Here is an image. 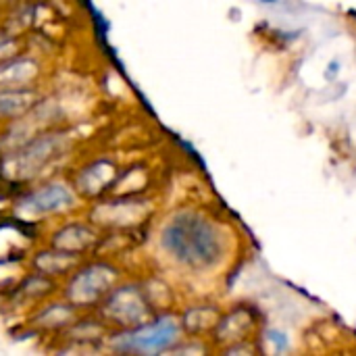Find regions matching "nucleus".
Instances as JSON below:
<instances>
[{"instance_id": "nucleus-1", "label": "nucleus", "mask_w": 356, "mask_h": 356, "mask_svg": "<svg viewBox=\"0 0 356 356\" xmlns=\"http://www.w3.org/2000/svg\"><path fill=\"white\" fill-rule=\"evenodd\" d=\"M73 146V136L60 127H48L19 146L6 150L0 161V173L10 181H29L44 169L63 159Z\"/></svg>"}, {"instance_id": "nucleus-2", "label": "nucleus", "mask_w": 356, "mask_h": 356, "mask_svg": "<svg viewBox=\"0 0 356 356\" xmlns=\"http://www.w3.org/2000/svg\"><path fill=\"white\" fill-rule=\"evenodd\" d=\"M163 248L179 263L202 267L217 259L219 244L213 227L192 213L175 215L163 229Z\"/></svg>"}, {"instance_id": "nucleus-3", "label": "nucleus", "mask_w": 356, "mask_h": 356, "mask_svg": "<svg viewBox=\"0 0 356 356\" xmlns=\"http://www.w3.org/2000/svg\"><path fill=\"white\" fill-rule=\"evenodd\" d=\"M119 271L108 263H88L75 267L69 273V280L63 290V298L69 300L73 307L92 309L104 300V296L115 288Z\"/></svg>"}, {"instance_id": "nucleus-4", "label": "nucleus", "mask_w": 356, "mask_h": 356, "mask_svg": "<svg viewBox=\"0 0 356 356\" xmlns=\"http://www.w3.org/2000/svg\"><path fill=\"white\" fill-rule=\"evenodd\" d=\"M177 338V323L171 317H163L156 321H146L131 330H121L111 336L108 344L117 353H138V355H154L167 350Z\"/></svg>"}, {"instance_id": "nucleus-5", "label": "nucleus", "mask_w": 356, "mask_h": 356, "mask_svg": "<svg viewBox=\"0 0 356 356\" xmlns=\"http://www.w3.org/2000/svg\"><path fill=\"white\" fill-rule=\"evenodd\" d=\"M77 202L75 186L63 179H50L29 192H25L15 202V213L23 219H42L50 215H58L63 211L73 209Z\"/></svg>"}, {"instance_id": "nucleus-6", "label": "nucleus", "mask_w": 356, "mask_h": 356, "mask_svg": "<svg viewBox=\"0 0 356 356\" xmlns=\"http://www.w3.org/2000/svg\"><path fill=\"white\" fill-rule=\"evenodd\" d=\"M100 317L121 330H131L146 323L148 302L136 286L113 288L100 302Z\"/></svg>"}, {"instance_id": "nucleus-7", "label": "nucleus", "mask_w": 356, "mask_h": 356, "mask_svg": "<svg viewBox=\"0 0 356 356\" xmlns=\"http://www.w3.org/2000/svg\"><path fill=\"white\" fill-rule=\"evenodd\" d=\"M79 319V309L73 307L69 300H54L40 305L27 319V327L38 334L46 332H65Z\"/></svg>"}, {"instance_id": "nucleus-8", "label": "nucleus", "mask_w": 356, "mask_h": 356, "mask_svg": "<svg viewBox=\"0 0 356 356\" xmlns=\"http://www.w3.org/2000/svg\"><path fill=\"white\" fill-rule=\"evenodd\" d=\"M115 179H117L115 165L106 159H100V161L86 165L83 169H79V173L75 177V190H77V194H81L86 198H94V196H100L102 192H106L111 186H115Z\"/></svg>"}, {"instance_id": "nucleus-9", "label": "nucleus", "mask_w": 356, "mask_h": 356, "mask_svg": "<svg viewBox=\"0 0 356 356\" xmlns=\"http://www.w3.org/2000/svg\"><path fill=\"white\" fill-rule=\"evenodd\" d=\"M96 242H98V232L94 225L86 223V221H71V223L58 227L50 238L52 248L73 252V254L88 252Z\"/></svg>"}, {"instance_id": "nucleus-10", "label": "nucleus", "mask_w": 356, "mask_h": 356, "mask_svg": "<svg viewBox=\"0 0 356 356\" xmlns=\"http://www.w3.org/2000/svg\"><path fill=\"white\" fill-rule=\"evenodd\" d=\"M40 77V65L35 58L25 54H15L0 60V90L31 88Z\"/></svg>"}, {"instance_id": "nucleus-11", "label": "nucleus", "mask_w": 356, "mask_h": 356, "mask_svg": "<svg viewBox=\"0 0 356 356\" xmlns=\"http://www.w3.org/2000/svg\"><path fill=\"white\" fill-rule=\"evenodd\" d=\"M79 257L81 254H73V252H65L58 248H48V250H40L35 252L31 267L38 273H44L48 277H60V275H69L77 265H79Z\"/></svg>"}, {"instance_id": "nucleus-12", "label": "nucleus", "mask_w": 356, "mask_h": 356, "mask_svg": "<svg viewBox=\"0 0 356 356\" xmlns=\"http://www.w3.org/2000/svg\"><path fill=\"white\" fill-rule=\"evenodd\" d=\"M40 100L35 88H17V90H0V121H15L25 115Z\"/></svg>"}, {"instance_id": "nucleus-13", "label": "nucleus", "mask_w": 356, "mask_h": 356, "mask_svg": "<svg viewBox=\"0 0 356 356\" xmlns=\"http://www.w3.org/2000/svg\"><path fill=\"white\" fill-rule=\"evenodd\" d=\"M54 290V280L33 271L31 275H27L17 288H15V300L21 302L23 307L27 305H38L44 298H48Z\"/></svg>"}, {"instance_id": "nucleus-14", "label": "nucleus", "mask_w": 356, "mask_h": 356, "mask_svg": "<svg viewBox=\"0 0 356 356\" xmlns=\"http://www.w3.org/2000/svg\"><path fill=\"white\" fill-rule=\"evenodd\" d=\"M15 56V38L0 33V60Z\"/></svg>"}]
</instances>
